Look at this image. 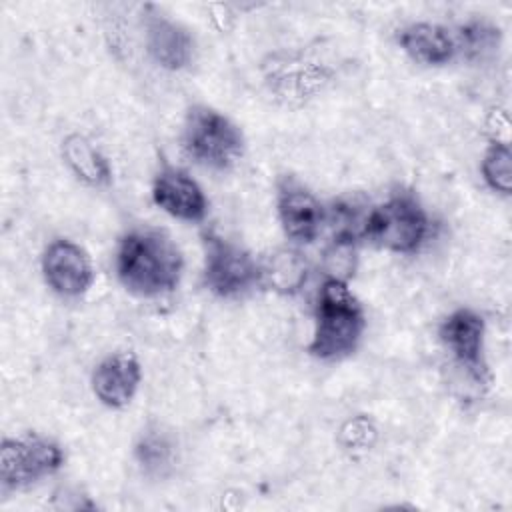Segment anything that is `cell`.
<instances>
[{
  "mask_svg": "<svg viewBox=\"0 0 512 512\" xmlns=\"http://www.w3.org/2000/svg\"><path fill=\"white\" fill-rule=\"evenodd\" d=\"M184 258L178 244L162 230L134 228L116 248V276L136 296L156 298L172 292L182 276Z\"/></svg>",
  "mask_w": 512,
  "mask_h": 512,
  "instance_id": "1",
  "label": "cell"
},
{
  "mask_svg": "<svg viewBox=\"0 0 512 512\" xmlns=\"http://www.w3.org/2000/svg\"><path fill=\"white\" fill-rule=\"evenodd\" d=\"M366 316L348 284L326 278L318 292L314 312V334L308 352L318 360H342L350 356L364 334Z\"/></svg>",
  "mask_w": 512,
  "mask_h": 512,
  "instance_id": "2",
  "label": "cell"
},
{
  "mask_svg": "<svg viewBox=\"0 0 512 512\" xmlns=\"http://www.w3.org/2000/svg\"><path fill=\"white\" fill-rule=\"evenodd\" d=\"M180 142L188 158L210 170H230L244 156L242 130L228 116L204 104L188 108Z\"/></svg>",
  "mask_w": 512,
  "mask_h": 512,
  "instance_id": "3",
  "label": "cell"
},
{
  "mask_svg": "<svg viewBox=\"0 0 512 512\" xmlns=\"http://www.w3.org/2000/svg\"><path fill=\"white\" fill-rule=\"evenodd\" d=\"M428 214L410 192H396L374 206L362 226V238L396 254L416 252L428 236Z\"/></svg>",
  "mask_w": 512,
  "mask_h": 512,
  "instance_id": "4",
  "label": "cell"
},
{
  "mask_svg": "<svg viewBox=\"0 0 512 512\" xmlns=\"http://www.w3.org/2000/svg\"><path fill=\"white\" fill-rule=\"evenodd\" d=\"M64 464L60 444L40 434L4 438L0 446L2 490H20L58 472Z\"/></svg>",
  "mask_w": 512,
  "mask_h": 512,
  "instance_id": "5",
  "label": "cell"
},
{
  "mask_svg": "<svg viewBox=\"0 0 512 512\" xmlns=\"http://www.w3.org/2000/svg\"><path fill=\"white\" fill-rule=\"evenodd\" d=\"M202 282L220 298L242 296L260 284V262L242 246L216 234H206Z\"/></svg>",
  "mask_w": 512,
  "mask_h": 512,
  "instance_id": "6",
  "label": "cell"
},
{
  "mask_svg": "<svg viewBox=\"0 0 512 512\" xmlns=\"http://www.w3.org/2000/svg\"><path fill=\"white\" fill-rule=\"evenodd\" d=\"M484 334V318L472 308L450 312L438 328L440 342L452 360L478 382H484L488 372L484 360Z\"/></svg>",
  "mask_w": 512,
  "mask_h": 512,
  "instance_id": "7",
  "label": "cell"
},
{
  "mask_svg": "<svg viewBox=\"0 0 512 512\" xmlns=\"http://www.w3.org/2000/svg\"><path fill=\"white\" fill-rule=\"evenodd\" d=\"M42 274L46 284L64 298L82 296L94 280V270L84 248L60 238L46 246L42 254Z\"/></svg>",
  "mask_w": 512,
  "mask_h": 512,
  "instance_id": "8",
  "label": "cell"
},
{
  "mask_svg": "<svg viewBox=\"0 0 512 512\" xmlns=\"http://www.w3.org/2000/svg\"><path fill=\"white\" fill-rule=\"evenodd\" d=\"M276 210L284 234L296 242H312L326 222L320 200L292 178H284L278 184Z\"/></svg>",
  "mask_w": 512,
  "mask_h": 512,
  "instance_id": "9",
  "label": "cell"
},
{
  "mask_svg": "<svg viewBox=\"0 0 512 512\" xmlns=\"http://www.w3.org/2000/svg\"><path fill=\"white\" fill-rule=\"evenodd\" d=\"M152 200L160 210L184 222H200L208 210L200 184L176 166H162L158 170L152 182Z\"/></svg>",
  "mask_w": 512,
  "mask_h": 512,
  "instance_id": "10",
  "label": "cell"
},
{
  "mask_svg": "<svg viewBox=\"0 0 512 512\" xmlns=\"http://www.w3.org/2000/svg\"><path fill=\"white\" fill-rule=\"evenodd\" d=\"M144 44L150 58L172 72L188 68L194 58V40L188 30L158 12L146 14Z\"/></svg>",
  "mask_w": 512,
  "mask_h": 512,
  "instance_id": "11",
  "label": "cell"
},
{
  "mask_svg": "<svg viewBox=\"0 0 512 512\" xmlns=\"http://www.w3.org/2000/svg\"><path fill=\"white\" fill-rule=\"evenodd\" d=\"M142 380L140 362L132 352L106 356L92 372V390L108 408H124L134 398Z\"/></svg>",
  "mask_w": 512,
  "mask_h": 512,
  "instance_id": "12",
  "label": "cell"
},
{
  "mask_svg": "<svg viewBox=\"0 0 512 512\" xmlns=\"http://www.w3.org/2000/svg\"><path fill=\"white\" fill-rule=\"evenodd\" d=\"M396 42L408 58L424 66H444L458 54L454 32L436 22H412L396 32Z\"/></svg>",
  "mask_w": 512,
  "mask_h": 512,
  "instance_id": "13",
  "label": "cell"
},
{
  "mask_svg": "<svg viewBox=\"0 0 512 512\" xmlns=\"http://www.w3.org/2000/svg\"><path fill=\"white\" fill-rule=\"evenodd\" d=\"M62 158L72 174L88 186L110 182V164L104 154L82 134H70L62 142Z\"/></svg>",
  "mask_w": 512,
  "mask_h": 512,
  "instance_id": "14",
  "label": "cell"
},
{
  "mask_svg": "<svg viewBox=\"0 0 512 512\" xmlns=\"http://www.w3.org/2000/svg\"><path fill=\"white\" fill-rule=\"evenodd\" d=\"M308 278L306 258L292 248L274 250L264 262H260V284L270 286L280 294L298 292Z\"/></svg>",
  "mask_w": 512,
  "mask_h": 512,
  "instance_id": "15",
  "label": "cell"
},
{
  "mask_svg": "<svg viewBox=\"0 0 512 512\" xmlns=\"http://www.w3.org/2000/svg\"><path fill=\"white\" fill-rule=\"evenodd\" d=\"M480 170H482L484 182L494 192L508 196L512 190V152L508 142L504 140L490 142V146L482 156Z\"/></svg>",
  "mask_w": 512,
  "mask_h": 512,
  "instance_id": "16",
  "label": "cell"
},
{
  "mask_svg": "<svg viewBox=\"0 0 512 512\" xmlns=\"http://www.w3.org/2000/svg\"><path fill=\"white\" fill-rule=\"evenodd\" d=\"M458 52L466 54L468 58H482L498 46L500 30L486 22H468L454 32Z\"/></svg>",
  "mask_w": 512,
  "mask_h": 512,
  "instance_id": "17",
  "label": "cell"
},
{
  "mask_svg": "<svg viewBox=\"0 0 512 512\" xmlns=\"http://www.w3.org/2000/svg\"><path fill=\"white\" fill-rule=\"evenodd\" d=\"M324 264L328 278L346 282V278L352 276L356 268V238L334 236L332 244L324 252Z\"/></svg>",
  "mask_w": 512,
  "mask_h": 512,
  "instance_id": "18",
  "label": "cell"
},
{
  "mask_svg": "<svg viewBox=\"0 0 512 512\" xmlns=\"http://www.w3.org/2000/svg\"><path fill=\"white\" fill-rule=\"evenodd\" d=\"M136 452H138V458H140L142 464H146L150 468H160V466L166 464L170 448L164 442V438H160L156 434H150V436L140 440Z\"/></svg>",
  "mask_w": 512,
  "mask_h": 512,
  "instance_id": "19",
  "label": "cell"
}]
</instances>
